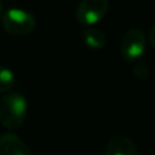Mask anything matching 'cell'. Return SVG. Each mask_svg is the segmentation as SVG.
Masks as SVG:
<instances>
[{
	"label": "cell",
	"instance_id": "cell-1",
	"mask_svg": "<svg viewBox=\"0 0 155 155\" xmlns=\"http://www.w3.org/2000/svg\"><path fill=\"white\" fill-rule=\"evenodd\" d=\"M28 113V102L19 92H8L0 98V124L7 130L19 128Z\"/></svg>",
	"mask_w": 155,
	"mask_h": 155
},
{
	"label": "cell",
	"instance_id": "cell-2",
	"mask_svg": "<svg viewBox=\"0 0 155 155\" xmlns=\"http://www.w3.org/2000/svg\"><path fill=\"white\" fill-rule=\"evenodd\" d=\"M1 24L6 33L16 36H22L33 31L36 24V19L31 12L23 8L12 7L2 12Z\"/></svg>",
	"mask_w": 155,
	"mask_h": 155
},
{
	"label": "cell",
	"instance_id": "cell-3",
	"mask_svg": "<svg viewBox=\"0 0 155 155\" xmlns=\"http://www.w3.org/2000/svg\"><path fill=\"white\" fill-rule=\"evenodd\" d=\"M147 48V38L142 29H128L120 42V53L127 62H136L140 59Z\"/></svg>",
	"mask_w": 155,
	"mask_h": 155
},
{
	"label": "cell",
	"instance_id": "cell-4",
	"mask_svg": "<svg viewBox=\"0 0 155 155\" xmlns=\"http://www.w3.org/2000/svg\"><path fill=\"white\" fill-rule=\"evenodd\" d=\"M109 8V0H81L76 7V21L84 27L98 23Z\"/></svg>",
	"mask_w": 155,
	"mask_h": 155
},
{
	"label": "cell",
	"instance_id": "cell-5",
	"mask_svg": "<svg viewBox=\"0 0 155 155\" xmlns=\"http://www.w3.org/2000/svg\"><path fill=\"white\" fill-rule=\"evenodd\" d=\"M0 155H31L29 147L13 132L0 136Z\"/></svg>",
	"mask_w": 155,
	"mask_h": 155
},
{
	"label": "cell",
	"instance_id": "cell-6",
	"mask_svg": "<svg viewBox=\"0 0 155 155\" xmlns=\"http://www.w3.org/2000/svg\"><path fill=\"white\" fill-rule=\"evenodd\" d=\"M105 155H138V151L132 139L125 136H115L109 139Z\"/></svg>",
	"mask_w": 155,
	"mask_h": 155
},
{
	"label": "cell",
	"instance_id": "cell-7",
	"mask_svg": "<svg viewBox=\"0 0 155 155\" xmlns=\"http://www.w3.org/2000/svg\"><path fill=\"white\" fill-rule=\"evenodd\" d=\"M82 39L86 46H88L92 50H101L105 45V35L102 30L93 28V27H86V29L82 33Z\"/></svg>",
	"mask_w": 155,
	"mask_h": 155
},
{
	"label": "cell",
	"instance_id": "cell-8",
	"mask_svg": "<svg viewBox=\"0 0 155 155\" xmlns=\"http://www.w3.org/2000/svg\"><path fill=\"white\" fill-rule=\"evenodd\" d=\"M15 85V74L5 65H0V92H8Z\"/></svg>",
	"mask_w": 155,
	"mask_h": 155
},
{
	"label": "cell",
	"instance_id": "cell-9",
	"mask_svg": "<svg viewBox=\"0 0 155 155\" xmlns=\"http://www.w3.org/2000/svg\"><path fill=\"white\" fill-rule=\"evenodd\" d=\"M132 71H133L134 78H137V79L140 80V81H145V80H148L149 76H150L149 67H148L145 63H143V62H137V63L134 64Z\"/></svg>",
	"mask_w": 155,
	"mask_h": 155
},
{
	"label": "cell",
	"instance_id": "cell-10",
	"mask_svg": "<svg viewBox=\"0 0 155 155\" xmlns=\"http://www.w3.org/2000/svg\"><path fill=\"white\" fill-rule=\"evenodd\" d=\"M148 40H149L150 45L155 48V23L150 28V31H149V35H148Z\"/></svg>",
	"mask_w": 155,
	"mask_h": 155
},
{
	"label": "cell",
	"instance_id": "cell-11",
	"mask_svg": "<svg viewBox=\"0 0 155 155\" xmlns=\"http://www.w3.org/2000/svg\"><path fill=\"white\" fill-rule=\"evenodd\" d=\"M2 15V4H1V1H0V16Z\"/></svg>",
	"mask_w": 155,
	"mask_h": 155
}]
</instances>
